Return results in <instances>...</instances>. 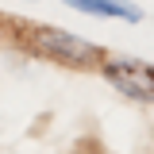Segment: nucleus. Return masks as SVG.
I'll use <instances>...</instances> for the list:
<instances>
[{"instance_id": "3", "label": "nucleus", "mask_w": 154, "mask_h": 154, "mask_svg": "<svg viewBox=\"0 0 154 154\" xmlns=\"http://www.w3.org/2000/svg\"><path fill=\"white\" fill-rule=\"evenodd\" d=\"M77 12H89V16H104V19H123V23H139L143 12L127 4V0H66Z\"/></svg>"}, {"instance_id": "2", "label": "nucleus", "mask_w": 154, "mask_h": 154, "mask_svg": "<svg viewBox=\"0 0 154 154\" xmlns=\"http://www.w3.org/2000/svg\"><path fill=\"white\" fill-rule=\"evenodd\" d=\"M35 46L46 58H58V62H66V66H85V62L100 58V50H96L93 42H85L81 35H69V31H62V27H38L35 31Z\"/></svg>"}, {"instance_id": "1", "label": "nucleus", "mask_w": 154, "mask_h": 154, "mask_svg": "<svg viewBox=\"0 0 154 154\" xmlns=\"http://www.w3.org/2000/svg\"><path fill=\"white\" fill-rule=\"evenodd\" d=\"M104 77L131 100H154V66L139 58H104Z\"/></svg>"}]
</instances>
